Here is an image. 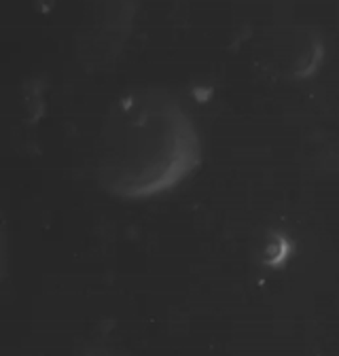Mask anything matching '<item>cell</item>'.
Listing matches in <instances>:
<instances>
[{"label": "cell", "instance_id": "6da1fadb", "mask_svg": "<svg viewBox=\"0 0 339 356\" xmlns=\"http://www.w3.org/2000/svg\"><path fill=\"white\" fill-rule=\"evenodd\" d=\"M197 161V140L189 121L165 106L159 117L119 119V161L113 187L125 195H149L172 187Z\"/></svg>", "mask_w": 339, "mask_h": 356}]
</instances>
